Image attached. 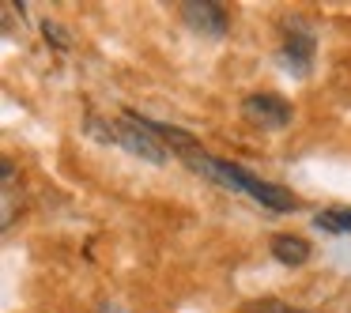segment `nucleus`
<instances>
[{
	"mask_svg": "<svg viewBox=\"0 0 351 313\" xmlns=\"http://www.w3.org/2000/svg\"><path fill=\"white\" fill-rule=\"evenodd\" d=\"M185 162H189V170H197V174L212 177V181H219L223 189H234V192H245L250 200H257L261 208H268V212H295L298 200L291 197L287 189H280V185L265 181V177L250 174L245 166H238V162L230 159H215V155L200 151V147H193V151L182 155Z\"/></svg>",
	"mask_w": 351,
	"mask_h": 313,
	"instance_id": "1",
	"label": "nucleus"
},
{
	"mask_svg": "<svg viewBox=\"0 0 351 313\" xmlns=\"http://www.w3.org/2000/svg\"><path fill=\"white\" fill-rule=\"evenodd\" d=\"M99 129H106V132H99V136H106L110 144H121L129 155H136V159H147V162H155V166H162V162L170 159V151L162 147V140L155 136V132H147L144 125H136L132 117H125V121H99V117H91Z\"/></svg>",
	"mask_w": 351,
	"mask_h": 313,
	"instance_id": "2",
	"label": "nucleus"
},
{
	"mask_svg": "<svg viewBox=\"0 0 351 313\" xmlns=\"http://www.w3.org/2000/svg\"><path fill=\"white\" fill-rule=\"evenodd\" d=\"M242 117L250 125H257V129H287L291 125V106L287 99H280V95L272 91H261V95H250V99H242Z\"/></svg>",
	"mask_w": 351,
	"mask_h": 313,
	"instance_id": "3",
	"label": "nucleus"
},
{
	"mask_svg": "<svg viewBox=\"0 0 351 313\" xmlns=\"http://www.w3.org/2000/svg\"><path fill=\"white\" fill-rule=\"evenodd\" d=\"M182 8V19H185V27L189 31H197L200 38H223L227 34V27H230V19H227V8L223 4H212V0H185V4H178Z\"/></svg>",
	"mask_w": 351,
	"mask_h": 313,
	"instance_id": "4",
	"label": "nucleus"
},
{
	"mask_svg": "<svg viewBox=\"0 0 351 313\" xmlns=\"http://www.w3.org/2000/svg\"><path fill=\"white\" fill-rule=\"evenodd\" d=\"M313 53H317V42H313L310 31H287V38L280 46V61L287 64V72L306 76L313 68Z\"/></svg>",
	"mask_w": 351,
	"mask_h": 313,
	"instance_id": "5",
	"label": "nucleus"
},
{
	"mask_svg": "<svg viewBox=\"0 0 351 313\" xmlns=\"http://www.w3.org/2000/svg\"><path fill=\"white\" fill-rule=\"evenodd\" d=\"M268 249H272V257L280 260V264L287 268H302L306 260H310V242L298 234H272V242H268Z\"/></svg>",
	"mask_w": 351,
	"mask_h": 313,
	"instance_id": "6",
	"label": "nucleus"
},
{
	"mask_svg": "<svg viewBox=\"0 0 351 313\" xmlns=\"http://www.w3.org/2000/svg\"><path fill=\"white\" fill-rule=\"evenodd\" d=\"M317 230H328V234H351V208H325L317 212Z\"/></svg>",
	"mask_w": 351,
	"mask_h": 313,
	"instance_id": "7",
	"label": "nucleus"
},
{
	"mask_svg": "<svg viewBox=\"0 0 351 313\" xmlns=\"http://www.w3.org/2000/svg\"><path fill=\"white\" fill-rule=\"evenodd\" d=\"M42 34H46V42H53L57 49H69V38H64V31L57 23H49V19H46V23H42Z\"/></svg>",
	"mask_w": 351,
	"mask_h": 313,
	"instance_id": "8",
	"label": "nucleus"
},
{
	"mask_svg": "<svg viewBox=\"0 0 351 313\" xmlns=\"http://www.w3.org/2000/svg\"><path fill=\"white\" fill-rule=\"evenodd\" d=\"M253 313H302V310H291V305H280V302H268V305H257Z\"/></svg>",
	"mask_w": 351,
	"mask_h": 313,
	"instance_id": "9",
	"label": "nucleus"
}]
</instances>
